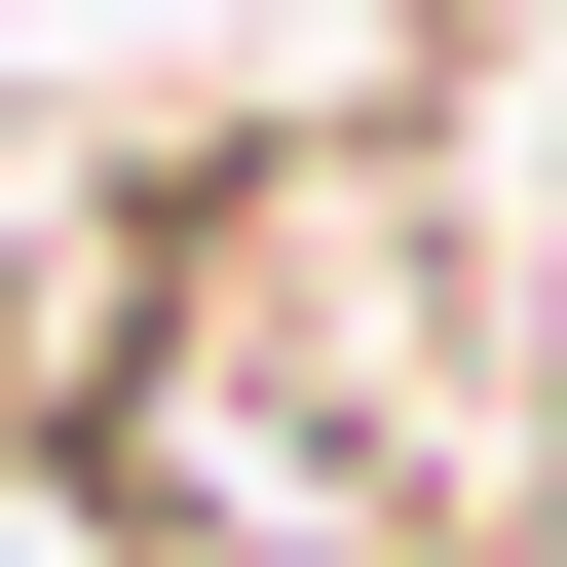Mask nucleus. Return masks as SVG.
Segmentation results:
<instances>
[{"instance_id": "obj_1", "label": "nucleus", "mask_w": 567, "mask_h": 567, "mask_svg": "<svg viewBox=\"0 0 567 567\" xmlns=\"http://www.w3.org/2000/svg\"><path fill=\"white\" fill-rule=\"evenodd\" d=\"M114 567H529V303L416 114H265L114 265Z\"/></svg>"}, {"instance_id": "obj_2", "label": "nucleus", "mask_w": 567, "mask_h": 567, "mask_svg": "<svg viewBox=\"0 0 567 567\" xmlns=\"http://www.w3.org/2000/svg\"><path fill=\"white\" fill-rule=\"evenodd\" d=\"M0 567H114V454H76L39 379H0Z\"/></svg>"}]
</instances>
